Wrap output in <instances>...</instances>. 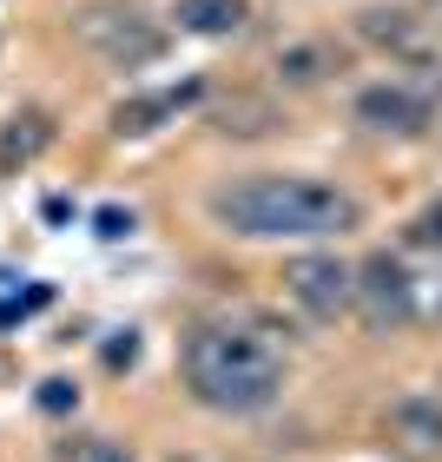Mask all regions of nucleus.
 <instances>
[{"mask_svg":"<svg viewBox=\"0 0 442 462\" xmlns=\"http://www.w3.org/2000/svg\"><path fill=\"white\" fill-rule=\"evenodd\" d=\"M218 231L231 238H344V231L364 225V205H356L344 185H324V179H304V172H258V179H238V185H218L205 199Z\"/></svg>","mask_w":442,"mask_h":462,"instance_id":"f257e3e1","label":"nucleus"},{"mask_svg":"<svg viewBox=\"0 0 442 462\" xmlns=\"http://www.w3.org/2000/svg\"><path fill=\"white\" fill-rule=\"evenodd\" d=\"M179 370H185L192 403H205L212 416H258V410L278 403V390H284V356L264 337L231 330V324L192 330L185 350H179Z\"/></svg>","mask_w":442,"mask_h":462,"instance_id":"f03ea898","label":"nucleus"},{"mask_svg":"<svg viewBox=\"0 0 442 462\" xmlns=\"http://www.w3.org/2000/svg\"><path fill=\"white\" fill-rule=\"evenodd\" d=\"M79 40L106 60V67H125V73H139V67H152V60H165V27L159 20H145L139 7H87L73 20Z\"/></svg>","mask_w":442,"mask_h":462,"instance_id":"7ed1b4c3","label":"nucleus"},{"mask_svg":"<svg viewBox=\"0 0 442 462\" xmlns=\"http://www.w3.org/2000/svg\"><path fill=\"white\" fill-rule=\"evenodd\" d=\"M350 310H364L370 330L416 324V278H410V264L396 258V251H370V258L356 264V304Z\"/></svg>","mask_w":442,"mask_h":462,"instance_id":"20e7f679","label":"nucleus"},{"mask_svg":"<svg viewBox=\"0 0 442 462\" xmlns=\"http://www.w3.org/2000/svg\"><path fill=\"white\" fill-rule=\"evenodd\" d=\"M284 291H290V304H298L304 318L336 324L356 304V271L344 258H330V251H304V258L284 264Z\"/></svg>","mask_w":442,"mask_h":462,"instance_id":"39448f33","label":"nucleus"},{"mask_svg":"<svg viewBox=\"0 0 442 462\" xmlns=\"http://www.w3.org/2000/svg\"><path fill=\"white\" fill-rule=\"evenodd\" d=\"M429 93H416L403 87V79H383V87H364L356 93V125H370V133H396V139H416V133H429Z\"/></svg>","mask_w":442,"mask_h":462,"instance_id":"423d86ee","label":"nucleus"},{"mask_svg":"<svg viewBox=\"0 0 442 462\" xmlns=\"http://www.w3.org/2000/svg\"><path fill=\"white\" fill-rule=\"evenodd\" d=\"M205 99V79H179V87H159V93H133L113 106V139H145L159 133V125H172L185 106H198Z\"/></svg>","mask_w":442,"mask_h":462,"instance_id":"0eeeda50","label":"nucleus"},{"mask_svg":"<svg viewBox=\"0 0 442 462\" xmlns=\"http://www.w3.org/2000/svg\"><path fill=\"white\" fill-rule=\"evenodd\" d=\"M390 436H396V449H410V456H442V403L403 396V403L390 410Z\"/></svg>","mask_w":442,"mask_h":462,"instance_id":"6e6552de","label":"nucleus"},{"mask_svg":"<svg viewBox=\"0 0 442 462\" xmlns=\"http://www.w3.org/2000/svg\"><path fill=\"white\" fill-rule=\"evenodd\" d=\"M172 20H179V33H192V40H231V33H244L251 0H179Z\"/></svg>","mask_w":442,"mask_h":462,"instance_id":"1a4fd4ad","label":"nucleus"},{"mask_svg":"<svg viewBox=\"0 0 442 462\" xmlns=\"http://www.w3.org/2000/svg\"><path fill=\"white\" fill-rule=\"evenodd\" d=\"M53 145V119L27 106V113H14L7 125H0V172H20V165H33L40 152Z\"/></svg>","mask_w":442,"mask_h":462,"instance_id":"9d476101","label":"nucleus"},{"mask_svg":"<svg viewBox=\"0 0 442 462\" xmlns=\"http://www.w3.org/2000/svg\"><path fill=\"white\" fill-rule=\"evenodd\" d=\"M324 73H336V53L324 47V40H304V47L278 53V79H284V87H318Z\"/></svg>","mask_w":442,"mask_h":462,"instance_id":"9b49d317","label":"nucleus"},{"mask_svg":"<svg viewBox=\"0 0 442 462\" xmlns=\"http://www.w3.org/2000/svg\"><path fill=\"white\" fill-rule=\"evenodd\" d=\"M356 33L364 40H376V47H416V20L410 14H356Z\"/></svg>","mask_w":442,"mask_h":462,"instance_id":"f8f14e48","label":"nucleus"},{"mask_svg":"<svg viewBox=\"0 0 442 462\" xmlns=\"http://www.w3.org/2000/svg\"><path fill=\"white\" fill-rule=\"evenodd\" d=\"M60 462H133L119 443H106V436H79V443L60 449Z\"/></svg>","mask_w":442,"mask_h":462,"instance_id":"ddd939ff","label":"nucleus"},{"mask_svg":"<svg viewBox=\"0 0 442 462\" xmlns=\"http://www.w3.org/2000/svg\"><path fill=\"white\" fill-rule=\"evenodd\" d=\"M410 245L416 251H442V199H429L423 212L410 218Z\"/></svg>","mask_w":442,"mask_h":462,"instance_id":"4468645a","label":"nucleus"},{"mask_svg":"<svg viewBox=\"0 0 442 462\" xmlns=\"http://www.w3.org/2000/svg\"><path fill=\"white\" fill-rule=\"evenodd\" d=\"M79 403V390L67 383V376H47V383H40V410H47V416H67Z\"/></svg>","mask_w":442,"mask_h":462,"instance_id":"2eb2a0df","label":"nucleus"},{"mask_svg":"<svg viewBox=\"0 0 442 462\" xmlns=\"http://www.w3.org/2000/svg\"><path fill=\"white\" fill-rule=\"evenodd\" d=\"M139 364V330H113L106 344V370H133Z\"/></svg>","mask_w":442,"mask_h":462,"instance_id":"dca6fc26","label":"nucleus"},{"mask_svg":"<svg viewBox=\"0 0 442 462\" xmlns=\"http://www.w3.org/2000/svg\"><path fill=\"white\" fill-rule=\"evenodd\" d=\"M47 298H53V291H47V284H33V291H27V298H0V324H14V318H33V310H40V304H47Z\"/></svg>","mask_w":442,"mask_h":462,"instance_id":"f3484780","label":"nucleus"},{"mask_svg":"<svg viewBox=\"0 0 442 462\" xmlns=\"http://www.w3.org/2000/svg\"><path fill=\"white\" fill-rule=\"evenodd\" d=\"M93 231H99V238H125V231H133V212H125V205H99Z\"/></svg>","mask_w":442,"mask_h":462,"instance_id":"a211bd4d","label":"nucleus"},{"mask_svg":"<svg viewBox=\"0 0 442 462\" xmlns=\"http://www.w3.org/2000/svg\"><path fill=\"white\" fill-rule=\"evenodd\" d=\"M165 462H198V456H165Z\"/></svg>","mask_w":442,"mask_h":462,"instance_id":"6ab92c4d","label":"nucleus"}]
</instances>
